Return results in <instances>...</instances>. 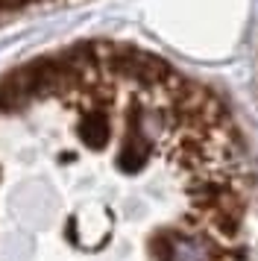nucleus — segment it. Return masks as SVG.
Returning a JSON list of instances; mask_svg holds the SVG:
<instances>
[{
	"label": "nucleus",
	"instance_id": "f257e3e1",
	"mask_svg": "<svg viewBox=\"0 0 258 261\" xmlns=\"http://www.w3.org/2000/svg\"><path fill=\"white\" fill-rule=\"evenodd\" d=\"M223 244L205 235H179L164 232L150 241V252L159 261H217L223 255Z\"/></svg>",
	"mask_w": 258,
	"mask_h": 261
},
{
	"label": "nucleus",
	"instance_id": "f03ea898",
	"mask_svg": "<svg viewBox=\"0 0 258 261\" xmlns=\"http://www.w3.org/2000/svg\"><path fill=\"white\" fill-rule=\"evenodd\" d=\"M91 112L80 120V135L85 144H91L94 150H100L106 141H109V118H106L103 106L106 103H94L91 100Z\"/></svg>",
	"mask_w": 258,
	"mask_h": 261
},
{
	"label": "nucleus",
	"instance_id": "7ed1b4c3",
	"mask_svg": "<svg viewBox=\"0 0 258 261\" xmlns=\"http://www.w3.org/2000/svg\"><path fill=\"white\" fill-rule=\"evenodd\" d=\"M30 3H35V0H0V15L3 12H18V9L30 6Z\"/></svg>",
	"mask_w": 258,
	"mask_h": 261
}]
</instances>
